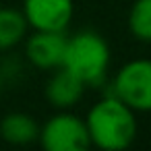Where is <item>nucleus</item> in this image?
<instances>
[{
  "label": "nucleus",
  "mask_w": 151,
  "mask_h": 151,
  "mask_svg": "<svg viewBox=\"0 0 151 151\" xmlns=\"http://www.w3.org/2000/svg\"><path fill=\"white\" fill-rule=\"evenodd\" d=\"M85 126L91 145L104 151L128 149L139 132L134 110L128 108L114 93L91 106V110L85 116Z\"/></svg>",
  "instance_id": "f257e3e1"
},
{
  "label": "nucleus",
  "mask_w": 151,
  "mask_h": 151,
  "mask_svg": "<svg viewBox=\"0 0 151 151\" xmlns=\"http://www.w3.org/2000/svg\"><path fill=\"white\" fill-rule=\"evenodd\" d=\"M62 66L87 87H97L106 81L110 68V46L95 31H79L66 37Z\"/></svg>",
  "instance_id": "f03ea898"
},
{
  "label": "nucleus",
  "mask_w": 151,
  "mask_h": 151,
  "mask_svg": "<svg viewBox=\"0 0 151 151\" xmlns=\"http://www.w3.org/2000/svg\"><path fill=\"white\" fill-rule=\"evenodd\" d=\"M37 141L46 151H85L91 147L85 118L60 110L40 126Z\"/></svg>",
  "instance_id": "7ed1b4c3"
},
{
  "label": "nucleus",
  "mask_w": 151,
  "mask_h": 151,
  "mask_svg": "<svg viewBox=\"0 0 151 151\" xmlns=\"http://www.w3.org/2000/svg\"><path fill=\"white\" fill-rule=\"evenodd\" d=\"M112 93L134 112H151V58L126 62L112 81Z\"/></svg>",
  "instance_id": "20e7f679"
},
{
  "label": "nucleus",
  "mask_w": 151,
  "mask_h": 151,
  "mask_svg": "<svg viewBox=\"0 0 151 151\" xmlns=\"http://www.w3.org/2000/svg\"><path fill=\"white\" fill-rule=\"evenodd\" d=\"M21 13L33 31H66L75 4L73 0H23Z\"/></svg>",
  "instance_id": "39448f33"
},
{
  "label": "nucleus",
  "mask_w": 151,
  "mask_h": 151,
  "mask_svg": "<svg viewBox=\"0 0 151 151\" xmlns=\"http://www.w3.org/2000/svg\"><path fill=\"white\" fill-rule=\"evenodd\" d=\"M66 31H33L25 40V56L40 70H56L64 62Z\"/></svg>",
  "instance_id": "423d86ee"
},
{
  "label": "nucleus",
  "mask_w": 151,
  "mask_h": 151,
  "mask_svg": "<svg viewBox=\"0 0 151 151\" xmlns=\"http://www.w3.org/2000/svg\"><path fill=\"white\" fill-rule=\"evenodd\" d=\"M85 87L87 85L79 77H75L70 70L60 66L54 70V75L46 85V99L56 110H70L83 99Z\"/></svg>",
  "instance_id": "0eeeda50"
},
{
  "label": "nucleus",
  "mask_w": 151,
  "mask_h": 151,
  "mask_svg": "<svg viewBox=\"0 0 151 151\" xmlns=\"http://www.w3.org/2000/svg\"><path fill=\"white\" fill-rule=\"evenodd\" d=\"M0 137L11 145H29L40 137V124L31 114L11 112L0 120Z\"/></svg>",
  "instance_id": "6e6552de"
},
{
  "label": "nucleus",
  "mask_w": 151,
  "mask_h": 151,
  "mask_svg": "<svg viewBox=\"0 0 151 151\" xmlns=\"http://www.w3.org/2000/svg\"><path fill=\"white\" fill-rule=\"evenodd\" d=\"M27 35V21L17 9H0V52L21 44Z\"/></svg>",
  "instance_id": "1a4fd4ad"
},
{
  "label": "nucleus",
  "mask_w": 151,
  "mask_h": 151,
  "mask_svg": "<svg viewBox=\"0 0 151 151\" xmlns=\"http://www.w3.org/2000/svg\"><path fill=\"white\" fill-rule=\"evenodd\" d=\"M128 31L134 40L151 44V0H134L128 13Z\"/></svg>",
  "instance_id": "9d476101"
},
{
  "label": "nucleus",
  "mask_w": 151,
  "mask_h": 151,
  "mask_svg": "<svg viewBox=\"0 0 151 151\" xmlns=\"http://www.w3.org/2000/svg\"><path fill=\"white\" fill-rule=\"evenodd\" d=\"M0 91H2V81H0Z\"/></svg>",
  "instance_id": "9b49d317"
}]
</instances>
